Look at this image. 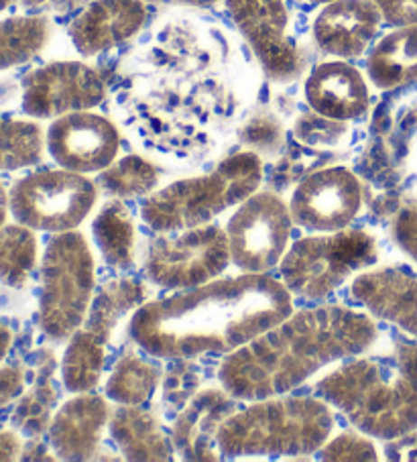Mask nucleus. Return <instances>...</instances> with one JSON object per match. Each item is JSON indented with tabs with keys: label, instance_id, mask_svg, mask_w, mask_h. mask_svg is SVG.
Instances as JSON below:
<instances>
[{
	"label": "nucleus",
	"instance_id": "9",
	"mask_svg": "<svg viewBox=\"0 0 417 462\" xmlns=\"http://www.w3.org/2000/svg\"><path fill=\"white\" fill-rule=\"evenodd\" d=\"M98 186L84 173L70 170L33 171L13 183L11 214L14 220L42 233L76 230L92 212Z\"/></svg>",
	"mask_w": 417,
	"mask_h": 462
},
{
	"label": "nucleus",
	"instance_id": "22",
	"mask_svg": "<svg viewBox=\"0 0 417 462\" xmlns=\"http://www.w3.org/2000/svg\"><path fill=\"white\" fill-rule=\"evenodd\" d=\"M110 434L128 460H171L173 446L159 421L141 405H120L110 411Z\"/></svg>",
	"mask_w": 417,
	"mask_h": 462
},
{
	"label": "nucleus",
	"instance_id": "38",
	"mask_svg": "<svg viewBox=\"0 0 417 462\" xmlns=\"http://www.w3.org/2000/svg\"><path fill=\"white\" fill-rule=\"evenodd\" d=\"M308 3H314V5H328V3H332V0H308Z\"/></svg>",
	"mask_w": 417,
	"mask_h": 462
},
{
	"label": "nucleus",
	"instance_id": "20",
	"mask_svg": "<svg viewBox=\"0 0 417 462\" xmlns=\"http://www.w3.org/2000/svg\"><path fill=\"white\" fill-rule=\"evenodd\" d=\"M352 296L379 320L417 338V280L397 269H376L352 282Z\"/></svg>",
	"mask_w": 417,
	"mask_h": 462
},
{
	"label": "nucleus",
	"instance_id": "24",
	"mask_svg": "<svg viewBox=\"0 0 417 462\" xmlns=\"http://www.w3.org/2000/svg\"><path fill=\"white\" fill-rule=\"evenodd\" d=\"M51 39V21L42 14L0 19V71L25 66Z\"/></svg>",
	"mask_w": 417,
	"mask_h": 462
},
{
	"label": "nucleus",
	"instance_id": "2",
	"mask_svg": "<svg viewBox=\"0 0 417 462\" xmlns=\"http://www.w3.org/2000/svg\"><path fill=\"white\" fill-rule=\"evenodd\" d=\"M376 334L373 318L350 308L292 312L224 358L220 383L235 400L245 402L285 395L330 363L365 353Z\"/></svg>",
	"mask_w": 417,
	"mask_h": 462
},
{
	"label": "nucleus",
	"instance_id": "21",
	"mask_svg": "<svg viewBox=\"0 0 417 462\" xmlns=\"http://www.w3.org/2000/svg\"><path fill=\"white\" fill-rule=\"evenodd\" d=\"M366 76L379 90L417 82V23L397 25L375 43L366 58Z\"/></svg>",
	"mask_w": 417,
	"mask_h": 462
},
{
	"label": "nucleus",
	"instance_id": "19",
	"mask_svg": "<svg viewBox=\"0 0 417 462\" xmlns=\"http://www.w3.org/2000/svg\"><path fill=\"white\" fill-rule=\"evenodd\" d=\"M110 408L104 397L84 392L61 405L50 424V444L61 460H90L100 448Z\"/></svg>",
	"mask_w": 417,
	"mask_h": 462
},
{
	"label": "nucleus",
	"instance_id": "18",
	"mask_svg": "<svg viewBox=\"0 0 417 462\" xmlns=\"http://www.w3.org/2000/svg\"><path fill=\"white\" fill-rule=\"evenodd\" d=\"M303 94L318 116L336 123L360 118L371 105L363 71L344 60L324 61L311 69Z\"/></svg>",
	"mask_w": 417,
	"mask_h": 462
},
{
	"label": "nucleus",
	"instance_id": "15",
	"mask_svg": "<svg viewBox=\"0 0 417 462\" xmlns=\"http://www.w3.org/2000/svg\"><path fill=\"white\" fill-rule=\"evenodd\" d=\"M47 153L63 170L76 173L104 171L116 162L120 134L115 123L92 110L53 118L45 131Z\"/></svg>",
	"mask_w": 417,
	"mask_h": 462
},
{
	"label": "nucleus",
	"instance_id": "35",
	"mask_svg": "<svg viewBox=\"0 0 417 462\" xmlns=\"http://www.w3.org/2000/svg\"><path fill=\"white\" fill-rule=\"evenodd\" d=\"M11 345H13V332H11L9 326L0 320V363L5 361L6 353L11 350Z\"/></svg>",
	"mask_w": 417,
	"mask_h": 462
},
{
	"label": "nucleus",
	"instance_id": "34",
	"mask_svg": "<svg viewBox=\"0 0 417 462\" xmlns=\"http://www.w3.org/2000/svg\"><path fill=\"white\" fill-rule=\"evenodd\" d=\"M11 214V189L5 188V183L0 181V228L6 225Z\"/></svg>",
	"mask_w": 417,
	"mask_h": 462
},
{
	"label": "nucleus",
	"instance_id": "7",
	"mask_svg": "<svg viewBox=\"0 0 417 462\" xmlns=\"http://www.w3.org/2000/svg\"><path fill=\"white\" fill-rule=\"evenodd\" d=\"M375 261V238L363 230L342 228L295 243L282 261V277L295 296L320 300Z\"/></svg>",
	"mask_w": 417,
	"mask_h": 462
},
{
	"label": "nucleus",
	"instance_id": "10",
	"mask_svg": "<svg viewBox=\"0 0 417 462\" xmlns=\"http://www.w3.org/2000/svg\"><path fill=\"white\" fill-rule=\"evenodd\" d=\"M230 261L227 230L202 225L155 238L145 254V273L159 288L191 290L216 280Z\"/></svg>",
	"mask_w": 417,
	"mask_h": 462
},
{
	"label": "nucleus",
	"instance_id": "37",
	"mask_svg": "<svg viewBox=\"0 0 417 462\" xmlns=\"http://www.w3.org/2000/svg\"><path fill=\"white\" fill-rule=\"evenodd\" d=\"M14 3H17V0H0V13L9 9V6H13Z\"/></svg>",
	"mask_w": 417,
	"mask_h": 462
},
{
	"label": "nucleus",
	"instance_id": "3",
	"mask_svg": "<svg viewBox=\"0 0 417 462\" xmlns=\"http://www.w3.org/2000/svg\"><path fill=\"white\" fill-rule=\"evenodd\" d=\"M316 393L360 432L393 440L417 430V342L357 356L316 383Z\"/></svg>",
	"mask_w": 417,
	"mask_h": 462
},
{
	"label": "nucleus",
	"instance_id": "14",
	"mask_svg": "<svg viewBox=\"0 0 417 462\" xmlns=\"http://www.w3.org/2000/svg\"><path fill=\"white\" fill-rule=\"evenodd\" d=\"M363 206V188L347 167H328L308 175L292 196L293 225L314 233L347 228Z\"/></svg>",
	"mask_w": 417,
	"mask_h": 462
},
{
	"label": "nucleus",
	"instance_id": "12",
	"mask_svg": "<svg viewBox=\"0 0 417 462\" xmlns=\"http://www.w3.org/2000/svg\"><path fill=\"white\" fill-rule=\"evenodd\" d=\"M21 108L35 121L92 110L107 97L98 71L84 61H51L23 78Z\"/></svg>",
	"mask_w": 417,
	"mask_h": 462
},
{
	"label": "nucleus",
	"instance_id": "16",
	"mask_svg": "<svg viewBox=\"0 0 417 462\" xmlns=\"http://www.w3.org/2000/svg\"><path fill=\"white\" fill-rule=\"evenodd\" d=\"M383 11L373 0H332L314 21L320 50L336 60L360 58L379 33Z\"/></svg>",
	"mask_w": 417,
	"mask_h": 462
},
{
	"label": "nucleus",
	"instance_id": "6",
	"mask_svg": "<svg viewBox=\"0 0 417 462\" xmlns=\"http://www.w3.org/2000/svg\"><path fill=\"white\" fill-rule=\"evenodd\" d=\"M86 236L76 230L58 233L45 246L39 293V326L55 342L70 340L92 306L96 273Z\"/></svg>",
	"mask_w": 417,
	"mask_h": 462
},
{
	"label": "nucleus",
	"instance_id": "13",
	"mask_svg": "<svg viewBox=\"0 0 417 462\" xmlns=\"http://www.w3.org/2000/svg\"><path fill=\"white\" fill-rule=\"evenodd\" d=\"M227 11L264 74L275 82H292L303 74V55L290 35L283 0H227Z\"/></svg>",
	"mask_w": 417,
	"mask_h": 462
},
{
	"label": "nucleus",
	"instance_id": "36",
	"mask_svg": "<svg viewBox=\"0 0 417 462\" xmlns=\"http://www.w3.org/2000/svg\"><path fill=\"white\" fill-rule=\"evenodd\" d=\"M409 11V23H417V0H407Z\"/></svg>",
	"mask_w": 417,
	"mask_h": 462
},
{
	"label": "nucleus",
	"instance_id": "1",
	"mask_svg": "<svg viewBox=\"0 0 417 462\" xmlns=\"http://www.w3.org/2000/svg\"><path fill=\"white\" fill-rule=\"evenodd\" d=\"M290 288L263 273L208 282L191 291L143 304L131 337L159 358L235 353L293 312Z\"/></svg>",
	"mask_w": 417,
	"mask_h": 462
},
{
	"label": "nucleus",
	"instance_id": "4",
	"mask_svg": "<svg viewBox=\"0 0 417 462\" xmlns=\"http://www.w3.org/2000/svg\"><path fill=\"white\" fill-rule=\"evenodd\" d=\"M334 428L322 397L275 395L259 400L222 421L216 446L224 458L303 457L322 448Z\"/></svg>",
	"mask_w": 417,
	"mask_h": 462
},
{
	"label": "nucleus",
	"instance_id": "33",
	"mask_svg": "<svg viewBox=\"0 0 417 462\" xmlns=\"http://www.w3.org/2000/svg\"><path fill=\"white\" fill-rule=\"evenodd\" d=\"M373 3L383 11L385 21L393 25H409L407 0H373Z\"/></svg>",
	"mask_w": 417,
	"mask_h": 462
},
{
	"label": "nucleus",
	"instance_id": "8",
	"mask_svg": "<svg viewBox=\"0 0 417 462\" xmlns=\"http://www.w3.org/2000/svg\"><path fill=\"white\" fill-rule=\"evenodd\" d=\"M151 291L134 280L108 282L96 293L86 320L71 334L61 361L63 387L70 393L92 392L102 377L110 334L118 322L147 304Z\"/></svg>",
	"mask_w": 417,
	"mask_h": 462
},
{
	"label": "nucleus",
	"instance_id": "29",
	"mask_svg": "<svg viewBox=\"0 0 417 462\" xmlns=\"http://www.w3.org/2000/svg\"><path fill=\"white\" fill-rule=\"evenodd\" d=\"M98 186L116 198H134L153 192L159 183L157 170L139 155L118 159L100 171Z\"/></svg>",
	"mask_w": 417,
	"mask_h": 462
},
{
	"label": "nucleus",
	"instance_id": "28",
	"mask_svg": "<svg viewBox=\"0 0 417 462\" xmlns=\"http://www.w3.org/2000/svg\"><path fill=\"white\" fill-rule=\"evenodd\" d=\"M162 379L157 366L136 355H126L115 365L107 381V397L118 405H143L151 400Z\"/></svg>",
	"mask_w": 417,
	"mask_h": 462
},
{
	"label": "nucleus",
	"instance_id": "23",
	"mask_svg": "<svg viewBox=\"0 0 417 462\" xmlns=\"http://www.w3.org/2000/svg\"><path fill=\"white\" fill-rule=\"evenodd\" d=\"M232 400H235V397L222 387V392H218V389H210V392L199 393L196 400L190 403V408L181 413L173 428L175 448L181 452L183 458L198 457L199 434H204L208 458H218V454H214V448L208 440H210V434L218 438L222 421L235 411V403H232Z\"/></svg>",
	"mask_w": 417,
	"mask_h": 462
},
{
	"label": "nucleus",
	"instance_id": "31",
	"mask_svg": "<svg viewBox=\"0 0 417 462\" xmlns=\"http://www.w3.org/2000/svg\"><path fill=\"white\" fill-rule=\"evenodd\" d=\"M322 460H376V448L373 440L363 434L347 432L322 446Z\"/></svg>",
	"mask_w": 417,
	"mask_h": 462
},
{
	"label": "nucleus",
	"instance_id": "11",
	"mask_svg": "<svg viewBox=\"0 0 417 462\" xmlns=\"http://www.w3.org/2000/svg\"><path fill=\"white\" fill-rule=\"evenodd\" d=\"M292 225L290 206L277 194L248 196L227 225L232 263L246 273H267L283 261Z\"/></svg>",
	"mask_w": 417,
	"mask_h": 462
},
{
	"label": "nucleus",
	"instance_id": "25",
	"mask_svg": "<svg viewBox=\"0 0 417 462\" xmlns=\"http://www.w3.org/2000/svg\"><path fill=\"white\" fill-rule=\"evenodd\" d=\"M92 235L100 254L110 267L131 269L134 263V222L120 200L102 206L92 222Z\"/></svg>",
	"mask_w": 417,
	"mask_h": 462
},
{
	"label": "nucleus",
	"instance_id": "30",
	"mask_svg": "<svg viewBox=\"0 0 417 462\" xmlns=\"http://www.w3.org/2000/svg\"><path fill=\"white\" fill-rule=\"evenodd\" d=\"M25 389V375L17 366H0V413L17 400ZM23 454V440L11 432L0 428V462L17 460Z\"/></svg>",
	"mask_w": 417,
	"mask_h": 462
},
{
	"label": "nucleus",
	"instance_id": "27",
	"mask_svg": "<svg viewBox=\"0 0 417 462\" xmlns=\"http://www.w3.org/2000/svg\"><path fill=\"white\" fill-rule=\"evenodd\" d=\"M35 230L25 225H5L0 228V283L23 288L37 265Z\"/></svg>",
	"mask_w": 417,
	"mask_h": 462
},
{
	"label": "nucleus",
	"instance_id": "32",
	"mask_svg": "<svg viewBox=\"0 0 417 462\" xmlns=\"http://www.w3.org/2000/svg\"><path fill=\"white\" fill-rule=\"evenodd\" d=\"M395 243L417 263V210H403L393 222Z\"/></svg>",
	"mask_w": 417,
	"mask_h": 462
},
{
	"label": "nucleus",
	"instance_id": "17",
	"mask_svg": "<svg viewBox=\"0 0 417 462\" xmlns=\"http://www.w3.org/2000/svg\"><path fill=\"white\" fill-rule=\"evenodd\" d=\"M145 21L143 0H92L71 21L68 33L79 55L94 58L134 37Z\"/></svg>",
	"mask_w": 417,
	"mask_h": 462
},
{
	"label": "nucleus",
	"instance_id": "5",
	"mask_svg": "<svg viewBox=\"0 0 417 462\" xmlns=\"http://www.w3.org/2000/svg\"><path fill=\"white\" fill-rule=\"evenodd\" d=\"M263 180V162L253 151L224 159L210 173L173 181L143 204V220L157 233L202 226L230 206L243 204Z\"/></svg>",
	"mask_w": 417,
	"mask_h": 462
},
{
	"label": "nucleus",
	"instance_id": "26",
	"mask_svg": "<svg viewBox=\"0 0 417 462\" xmlns=\"http://www.w3.org/2000/svg\"><path fill=\"white\" fill-rule=\"evenodd\" d=\"M47 139L35 118L0 115V171H19L43 162Z\"/></svg>",
	"mask_w": 417,
	"mask_h": 462
}]
</instances>
